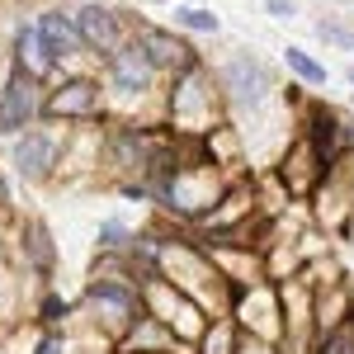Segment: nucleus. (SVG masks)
<instances>
[{
	"label": "nucleus",
	"instance_id": "21",
	"mask_svg": "<svg viewBox=\"0 0 354 354\" xmlns=\"http://www.w3.org/2000/svg\"><path fill=\"white\" fill-rule=\"evenodd\" d=\"M133 236H128V227L123 222H104L100 227V255H109V250H128Z\"/></svg>",
	"mask_w": 354,
	"mask_h": 354
},
{
	"label": "nucleus",
	"instance_id": "14",
	"mask_svg": "<svg viewBox=\"0 0 354 354\" xmlns=\"http://www.w3.org/2000/svg\"><path fill=\"white\" fill-rule=\"evenodd\" d=\"M33 33H38L43 57L53 62L57 71H66L76 57H85L81 33H76V24H71V15H66V10H43V15L33 19Z\"/></svg>",
	"mask_w": 354,
	"mask_h": 354
},
{
	"label": "nucleus",
	"instance_id": "9",
	"mask_svg": "<svg viewBox=\"0 0 354 354\" xmlns=\"http://www.w3.org/2000/svg\"><path fill=\"white\" fill-rule=\"evenodd\" d=\"M43 90H48V81L28 76L24 66L10 62V76L0 85V133L19 137L24 128L43 123Z\"/></svg>",
	"mask_w": 354,
	"mask_h": 354
},
{
	"label": "nucleus",
	"instance_id": "2",
	"mask_svg": "<svg viewBox=\"0 0 354 354\" xmlns=\"http://www.w3.org/2000/svg\"><path fill=\"white\" fill-rule=\"evenodd\" d=\"M109 104H104V85L100 76L85 71H62L43 90V123H62V128H90L104 123Z\"/></svg>",
	"mask_w": 354,
	"mask_h": 354
},
{
	"label": "nucleus",
	"instance_id": "8",
	"mask_svg": "<svg viewBox=\"0 0 354 354\" xmlns=\"http://www.w3.org/2000/svg\"><path fill=\"white\" fill-rule=\"evenodd\" d=\"M71 24L81 33L85 57H95V62H109V57L133 38L128 10H113V5H81V10L71 15Z\"/></svg>",
	"mask_w": 354,
	"mask_h": 354
},
{
	"label": "nucleus",
	"instance_id": "10",
	"mask_svg": "<svg viewBox=\"0 0 354 354\" xmlns=\"http://www.w3.org/2000/svg\"><path fill=\"white\" fill-rule=\"evenodd\" d=\"M232 322L245 335L279 345L283 340V302H279V288L274 283H250V288H241L236 302H232Z\"/></svg>",
	"mask_w": 354,
	"mask_h": 354
},
{
	"label": "nucleus",
	"instance_id": "4",
	"mask_svg": "<svg viewBox=\"0 0 354 354\" xmlns=\"http://www.w3.org/2000/svg\"><path fill=\"white\" fill-rule=\"evenodd\" d=\"M137 293H142V312H147L151 322H161L180 345H185V340H198L203 326L213 322V317H208V312H203L185 288H175L170 279H161V274H156V279H142V283H137Z\"/></svg>",
	"mask_w": 354,
	"mask_h": 354
},
{
	"label": "nucleus",
	"instance_id": "25",
	"mask_svg": "<svg viewBox=\"0 0 354 354\" xmlns=\"http://www.w3.org/2000/svg\"><path fill=\"white\" fill-rule=\"evenodd\" d=\"M10 203V185H5V175H0V208Z\"/></svg>",
	"mask_w": 354,
	"mask_h": 354
},
{
	"label": "nucleus",
	"instance_id": "7",
	"mask_svg": "<svg viewBox=\"0 0 354 354\" xmlns=\"http://www.w3.org/2000/svg\"><path fill=\"white\" fill-rule=\"evenodd\" d=\"M62 137H66V128L57 133L53 123H33L19 137H10V165H15V175L24 185H48V180H57Z\"/></svg>",
	"mask_w": 354,
	"mask_h": 354
},
{
	"label": "nucleus",
	"instance_id": "6",
	"mask_svg": "<svg viewBox=\"0 0 354 354\" xmlns=\"http://www.w3.org/2000/svg\"><path fill=\"white\" fill-rule=\"evenodd\" d=\"M298 137H307V142L317 147V156L326 161V170H340L345 156L354 151V123L335 109V104H326V100H307V104H302Z\"/></svg>",
	"mask_w": 354,
	"mask_h": 354
},
{
	"label": "nucleus",
	"instance_id": "12",
	"mask_svg": "<svg viewBox=\"0 0 354 354\" xmlns=\"http://www.w3.org/2000/svg\"><path fill=\"white\" fill-rule=\"evenodd\" d=\"M133 43L142 48V57L156 66V76H165V81L198 62V53H194L189 38H180L175 28H161V24H142V19H133Z\"/></svg>",
	"mask_w": 354,
	"mask_h": 354
},
{
	"label": "nucleus",
	"instance_id": "13",
	"mask_svg": "<svg viewBox=\"0 0 354 354\" xmlns=\"http://www.w3.org/2000/svg\"><path fill=\"white\" fill-rule=\"evenodd\" d=\"M326 161L317 156V147L307 142V137H293L288 142V151L279 156V185L283 194L293 198V203H312V194L326 185Z\"/></svg>",
	"mask_w": 354,
	"mask_h": 354
},
{
	"label": "nucleus",
	"instance_id": "1",
	"mask_svg": "<svg viewBox=\"0 0 354 354\" xmlns=\"http://www.w3.org/2000/svg\"><path fill=\"white\" fill-rule=\"evenodd\" d=\"M227 100H222V85L218 76L203 66V57L185 66L180 76H170V90H165V113H170V128L180 133H194V137H208L213 128H222L227 118Z\"/></svg>",
	"mask_w": 354,
	"mask_h": 354
},
{
	"label": "nucleus",
	"instance_id": "28",
	"mask_svg": "<svg viewBox=\"0 0 354 354\" xmlns=\"http://www.w3.org/2000/svg\"><path fill=\"white\" fill-rule=\"evenodd\" d=\"M350 85H354V66H350Z\"/></svg>",
	"mask_w": 354,
	"mask_h": 354
},
{
	"label": "nucleus",
	"instance_id": "24",
	"mask_svg": "<svg viewBox=\"0 0 354 354\" xmlns=\"http://www.w3.org/2000/svg\"><path fill=\"white\" fill-rule=\"evenodd\" d=\"M265 5H270L274 19H293V10H298V0H265Z\"/></svg>",
	"mask_w": 354,
	"mask_h": 354
},
{
	"label": "nucleus",
	"instance_id": "17",
	"mask_svg": "<svg viewBox=\"0 0 354 354\" xmlns=\"http://www.w3.org/2000/svg\"><path fill=\"white\" fill-rule=\"evenodd\" d=\"M71 317H76V302H66L62 293H53V288H48V293L38 298V307H33V322H38L43 330H66Z\"/></svg>",
	"mask_w": 354,
	"mask_h": 354
},
{
	"label": "nucleus",
	"instance_id": "23",
	"mask_svg": "<svg viewBox=\"0 0 354 354\" xmlns=\"http://www.w3.org/2000/svg\"><path fill=\"white\" fill-rule=\"evenodd\" d=\"M317 33H322L326 43H340V48H354V33H350V28H340V24H326V19H322V24H317Z\"/></svg>",
	"mask_w": 354,
	"mask_h": 354
},
{
	"label": "nucleus",
	"instance_id": "3",
	"mask_svg": "<svg viewBox=\"0 0 354 354\" xmlns=\"http://www.w3.org/2000/svg\"><path fill=\"white\" fill-rule=\"evenodd\" d=\"M81 312H85V322L100 326L104 345H118L133 330V322L142 317V293H137L133 279H100V274H90L85 293H81Z\"/></svg>",
	"mask_w": 354,
	"mask_h": 354
},
{
	"label": "nucleus",
	"instance_id": "20",
	"mask_svg": "<svg viewBox=\"0 0 354 354\" xmlns=\"http://www.w3.org/2000/svg\"><path fill=\"white\" fill-rule=\"evenodd\" d=\"M175 24L189 28V33H218V15L213 10H198V5H185V10H175Z\"/></svg>",
	"mask_w": 354,
	"mask_h": 354
},
{
	"label": "nucleus",
	"instance_id": "27",
	"mask_svg": "<svg viewBox=\"0 0 354 354\" xmlns=\"http://www.w3.org/2000/svg\"><path fill=\"white\" fill-rule=\"evenodd\" d=\"M335 5H354V0H335Z\"/></svg>",
	"mask_w": 354,
	"mask_h": 354
},
{
	"label": "nucleus",
	"instance_id": "15",
	"mask_svg": "<svg viewBox=\"0 0 354 354\" xmlns=\"http://www.w3.org/2000/svg\"><path fill=\"white\" fill-rule=\"evenodd\" d=\"M19 260H24V270H33L38 279H53L57 270V245H53V232H48V222L43 218H24L19 222Z\"/></svg>",
	"mask_w": 354,
	"mask_h": 354
},
{
	"label": "nucleus",
	"instance_id": "5",
	"mask_svg": "<svg viewBox=\"0 0 354 354\" xmlns=\"http://www.w3.org/2000/svg\"><path fill=\"white\" fill-rule=\"evenodd\" d=\"M100 66H104V81H100L104 85V104H142V100H151L156 85H161L156 66L142 57V48H137L133 38H128L109 62H100Z\"/></svg>",
	"mask_w": 354,
	"mask_h": 354
},
{
	"label": "nucleus",
	"instance_id": "16",
	"mask_svg": "<svg viewBox=\"0 0 354 354\" xmlns=\"http://www.w3.org/2000/svg\"><path fill=\"white\" fill-rule=\"evenodd\" d=\"M236 340H241L236 322H232V317H213L194 345H198V354H236Z\"/></svg>",
	"mask_w": 354,
	"mask_h": 354
},
{
	"label": "nucleus",
	"instance_id": "19",
	"mask_svg": "<svg viewBox=\"0 0 354 354\" xmlns=\"http://www.w3.org/2000/svg\"><path fill=\"white\" fill-rule=\"evenodd\" d=\"M283 62H288V71H293L302 85H326V66H322V62H317L312 53H302V48H288V53H283Z\"/></svg>",
	"mask_w": 354,
	"mask_h": 354
},
{
	"label": "nucleus",
	"instance_id": "29",
	"mask_svg": "<svg viewBox=\"0 0 354 354\" xmlns=\"http://www.w3.org/2000/svg\"><path fill=\"white\" fill-rule=\"evenodd\" d=\"M0 354H5V350H0Z\"/></svg>",
	"mask_w": 354,
	"mask_h": 354
},
{
	"label": "nucleus",
	"instance_id": "22",
	"mask_svg": "<svg viewBox=\"0 0 354 354\" xmlns=\"http://www.w3.org/2000/svg\"><path fill=\"white\" fill-rule=\"evenodd\" d=\"M28 354H71V340H66V330H43Z\"/></svg>",
	"mask_w": 354,
	"mask_h": 354
},
{
	"label": "nucleus",
	"instance_id": "11",
	"mask_svg": "<svg viewBox=\"0 0 354 354\" xmlns=\"http://www.w3.org/2000/svg\"><path fill=\"white\" fill-rule=\"evenodd\" d=\"M218 85H222V100H227V104H236V109H241V104L260 109V104L274 95V71L255 53H236L227 66H222Z\"/></svg>",
	"mask_w": 354,
	"mask_h": 354
},
{
	"label": "nucleus",
	"instance_id": "26",
	"mask_svg": "<svg viewBox=\"0 0 354 354\" xmlns=\"http://www.w3.org/2000/svg\"><path fill=\"white\" fill-rule=\"evenodd\" d=\"M85 5H109V0H85Z\"/></svg>",
	"mask_w": 354,
	"mask_h": 354
},
{
	"label": "nucleus",
	"instance_id": "18",
	"mask_svg": "<svg viewBox=\"0 0 354 354\" xmlns=\"http://www.w3.org/2000/svg\"><path fill=\"white\" fill-rule=\"evenodd\" d=\"M307 354H354V317L340 322V326H330V330H322Z\"/></svg>",
	"mask_w": 354,
	"mask_h": 354
}]
</instances>
